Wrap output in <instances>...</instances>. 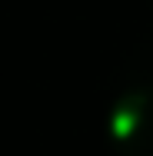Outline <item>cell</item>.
I'll return each instance as SVG.
<instances>
[{"label": "cell", "instance_id": "6da1fadb", "mask_svg": "<svg viewBox=\"0 0 153 156\" xmlns=\"http://www.w3.org/2000/svg\"><path fill=\"white\" fill-rule=\"evenodd\" d=\"M110 146L117 156H153V87H137L110 110Z\"/></svg>", "mask_w": 153, "mask_h": 156}]
</instances>
